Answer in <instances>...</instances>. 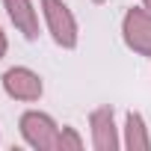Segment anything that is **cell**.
Here are the masks:
<instances>
[{"label": "cell", "instance_id": "obj_3", "mask_svg": "<svg viewBox=\"0 0 151 151\" xmlns=\"http://www.w3.org/2000/svg\"><path fill=\"white\" fill-rule=\"evenodd\" d=\"M122 33H124L127 47H133L142 56H151V9L148 12L145 9H130L124 15Z\"/></svg>", "mask_w": 151, "mask_h": 151}, {"label": "cell", "instance_id": "obj_6", "mask_svg": "<svg viewBox=\"0 0 151 151\" xmlns=\"http://www.w3.org/2000/svg\"><path fill=\"white\" fill-rule=\"evenodd\" d=\"M3 6L12 18V24L27 36V39H36L39 36V18H36V9L30 0H3Z\"/></svg>", "mask_w": 151, "mask_h": 151}, {"label": "cell", "instance_id": "obj_7", "mask_svg": "<svg viewBox=\"0 0 151 151\" xmlns=\"http://www.w3.org/2000/svg\"><path fill=\"white\" fill-rule=\"evenodd\" d=\"M124 145L130 151H148L151 139L145 133V122L139 113H127V124H124Z\"/></svg>", "mask_w": 151, "mask_h": 151}, {"label": "cell", "instance_id": "obj_2", "mask_svg": "<svg viewBox=\"0 0 151 151\" xmlns=\"http://www.w3.org/2000/svg\"><path fill=\"white\" fill-rule=\"evenodd\" d=\"M42 9H45V21H47V30L56 45H62V47L77 45V21H74L71 9L62 0H42Z\"/></svg>", "mask_w": 151, "mask_h": 151}, {"label": "cell", "instance_id": "obj_11", "mask_svg": "<svg viewBox=\"0 0 151 151\" xmlns=\"http://www.w3.org/2000/svg\"><path fill=\"white\" fill-rule=\"evenodd\" d=\"M95 3H104V0H95Z\"/></svg>", "mask_w": 151, "mask_h": 151}, {"label": "cell", "instance_id": "obj_1", "mask_svg": "<svg viewBox=\"0 0 151 151\" xmlns=\"http://www.w3.org/2000/svg\"><path fill=\"white\" fill-rule=\"evenodd\" d=\"M21 133L39 151H56V145H59V127L53 124V119L47 113H36V110L24 113L21 116Z\"/></svg>", "mask_w": 151, "mask_h": 151}, {"label": "cell", "instance_id": "obj_10", "mask_svg": "<svg viewBox=\"0 0 151 151\" xmlns=\"http://www.w3.org/2000/svg\"><path fill=\"white\" fill-rule=\"evenodd\" d=\"M142 3H145V9H151V0H142Z\"/></svg>", "mask_w": 151, "mask_h": 151}, {"label": "cell", "instance_id": "obj_4", "mask_svg": "<svg viewBox=\"0 0 151 151\" xmlns=\"http://www.w3.org/2000/svg\"><path fill=\"white\" fill-rule=\"evenodd\" d=\"M3 89H6V95H12L18 101H39L42 98V80L30 68H9L3 74Z\"/></svg>", "mask_w": 151, "mask_h": 151}, {"label": "cell", "instance_id": "obj_9", "mask_svg": "<svg viewBox=\"0 0 151 151\" xmlns=\"http://www.w3.org/2000/svg\"><path fill=\"white\" fill-rule=\"evenodd\" d=\"M3 53H6V36H3V30H0V59H3Z\"/></svg>", "mask_w": 151, "mask_h": 151}, {"label": "cell", "instance_id": "obj_5", "mask_svg": "<svg viewBox=\"0 0 151 151\" xmlns=\"http://www.w3.org/2000/svg\"><path fill=\"white\" fill-rule=\"evenodd\" d=\"M92 122V145L98 151H116L119 148V133H116V122H113V107H101L89 116Z\"/></svg>", "mask_w": 151, "mask_h": 151}, {"label": "cell", "instance_id": "obj_8", "mask_svg": "<svg viewBox=\"0 0 151 151\" xmlns=\"http://www.w3.org/2000/svg\"><path fill=\"white\" fill-rule=\"evenodd\" d=\"M83 148V139L74 133V127H62L59 130V145H56V151H80Z\"/></svg>", "mask_w": 151, "mask_h": 151}]
</instances>
